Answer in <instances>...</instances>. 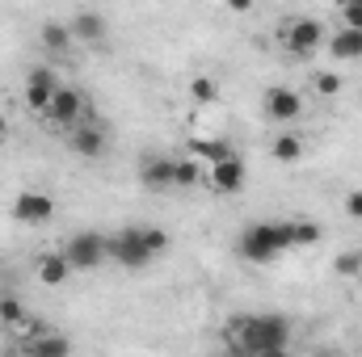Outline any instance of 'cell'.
Returning a JSON list of instances; mask_svg holds the SVG:
<instances>
[{
  "label": "cell",
  "mask_w": 362,
  "mask_h": 357,
  "mask_svg": "<svg viewBox=\"0 0 362 357\" xmlns=\"http://www.w3.org/2000/svg\"><path fill=\"white\" fill-rule=\"evenodd\" d=\"M253 4H266V0H253Z\"/></svg>",
  "instance_id": "cell-30"
},
{
  "label": "cell",
  "mask_w": 362,
  "mask_h": 357,
  "mask_svg": "<svg viewBox=\"0 0 362 357\" xmlns=\"http://www.w3.org/2000/svg\"><path fill=\"white\" fill-rule=\"evenodd\" d=\"M110 240V261L118 269H148L152 261H160L169 253V236L160 227H139V223H127L118 231L105 236Z\"/></svg>",
  "instance_id": "cell-3"
},
{
  "label": "cell",
  "mask_w": 362,
  "mask_h": 357,
  "mask_svg": "<svg viewBox=\"0 0 362 357\" xmlns=\"http://www.w3.org/2000/svg\"><path fill=\"white\" fill-rule=\"evenodd\" d=\"M219 80H215V76H194V80H189V101H194V105H219Z\"/></svg>",
  "instance_id": "cell-20"
},
{
  "label": "cell",
  "mask_w": 362,
  "mask_h": 357,
  "mask_svg": "<svg viewBox=\"0 0 362 357\" xmlns=\"http://www.w3.org/2000/svg\"><path fill=\"white\" fill-rule=\"evenodd\" d=\"M25 349L38 353V357H68L72 353V341H68V337H55V332H38Z\"/></svg>",
  "instance_id": "cell-18"
},
{
  "label": "cell",
  "mask_w": 362,
  "mask_h": 357,
  "mask_svg": "<svg viewBox=\"0 0 362 357\" xmlns=\"http://www.w3.org/2000/svg\"><path fill=\"white\" fill-rule=\"evenodd\" d=\"M198 181H202V169L189 156H181V160L173 156V189H194Z\"/></svg>",
  "instance_id": "cell-22"
},
{
  "label": "cell",
  "mask_w": 362,
  "mask_h": 357,
  "mask_svg": "<svg viewBox=\"0 0 362 357\" xmlns=\"http://www.w3.org/2000/svg\"><path fill=\"white\" fill-rule=\"evenodd\" d=\"M34 273H38L42 286H64L76 269H72V261L64 257V248H55V253H42V257H38V269H34Z\"/></svg>",
  "instance_id": "cell-15"
},
{
  "label": "cell",
  "mask_w": 362,
  "mask_h": 357,
  "mask_svg": "<svg viewBox=\"0 0 362 357\" xmlns=\"http://www.w3.org/2000/svg\"><path fill=\"white\" fill-rule=\"evenodd\" d=\"M325 47H329V55H333L337 63H358V59H362V30L341 25L337 34H329V38H325Z\"/></svg>",
  "instance_id": "cell-13"
},
{
  "label": "cell",
  "mask_w": 362,
  "mask_h": 357,
  "mask_svg": "<svg viewBox=\"0 0 362 357\" xmlns=\"http://www.w3.org/2000/svg\"><path fill=\"white\" fill-rule=\"evenodd\" d=\"M59 85H64V80H59V72H55V68H47V63H38V68H30V72H25V89H21V97H25V105H30L34 114H42V109H47V101L55 97Z\"/></svg>",
  "instance_id": "cell-11"
},
{
  "label": "cell",
  "mask_w": 362,
  "mask_h": 357,
  "mask_svg": "<svg viewBox=\"0 0 362 357\" xmlns=\"http://www.w3.org/2000/svg\"><path fill=\"white\" fill-rule=\"evenodd\" d=\"M325 21H316V17H291L282 30H278V42H282V51L291 55V59H312L320 47H325Z\"/></svg>",
  "instance_id": "cell-5"
},
{
  "label": "cell",
  "mask_w": 362,
  "mask_h": 357,
  "mask_svg": "<svg viewBox=\"0 0 362 357\" xmlns=\"http://www.w3.org/2000/svg\"><path fill=\"white\" fill-rule=\"evenodd\" d=\"M4 135H8V118H4V109H0V143H4Z\"/></svg>",
  "instance_id": "cell-29"
},
{
  "label": "cell",
  "mask_w": 362,
  "mask_h": 357,
  "mask_svg": "<svg viewBox=\"0 0 362 357\" xmlns=\"http://www.w3.org/2000/svg\"><path fill=\"white\" fill-rule=\"evenodd\" d=\"M64 257L72 261V269L89 273V269H101L110 261V240L101 231H76L64 240Z\"/></svg>",
  "instance_id": "cell-6"
},
{
  "label": "cell",
  "mask_w": 362,
  "mask_h": 357,
  "mask_svg": "<svg viewBox=\"0 0 362 357\" xmlns=\"http://www.w3.org/2000/svg\"><path fill=\"white\" fill-rule=\"evenodd\" d=\"M341 25L362 30V4H358V0H341Z\"/></svg>",
  "instance_id": "cell-26"
},
{
  "label": "cell",
  "mask_w": 362,
  "mask_h": 357,
  "mask_svg": "<svg viewBox=\"0 0 362 357\" xmlns=\"http://www.w3.org/2000/svg\"><path fill=\"white\" fill-rule=\"evenodd\" d=\"M358 4H362V0H358Z\"/></svg>",
  "instance_id": "cell-32"
},
{
  "label": "cell",
  "mask_w": 362,
  "mask_h": 357,
  "mask_svg": "<svg viewBox=\"0 0 362 357\" xmlns=\"http://www.w3.org/2000/svg\"><path fill=\"white\" fill-rule=\"evenodd\" d=\"M295 223V248H316L325 240V227L312 223V219H291Z\"/></svg>",
  "instance_id": "cell-23"
},
{
  "label": "cell",
  "mask_w": 362,
  "mask_h": 357,
  "mask_svg": "<svg viewBox=\"0 0 362 357\" xmlns=\"http://www.w3.org/2000/svg\"><path fill=\"white\" fill-rule=\"evenodd\" d=\"M206 185L219 193V198H236L245 185H249V164L240 156H228V160H215L211 173H206Z\"/></svg>",
  "instance_id": "cell-8"
},
{
  "label": "cell",
  "mask_w": 362,
  "mask_h": 357,
  "mask_svg": "<svg viewBox=\"0 0 362 357\" xmlns=\"http://www.w3.org/2000/svg\"><path fill=\"white\" fill-rule=\"evenodd\" d=\"M223 4H228V8H232V13H253V8H257V4H253V0H223Z\"/></svg>",
  "instance_id": "cell-28"
},
{
  "label": "cell",
  "mask_w": 362,
  "mask_h": 357,
  "mask_svg": "<svg viewBox=\"0 0 362 357\" xmlns=\"http://www.w3.org/2000/svg\"><path fill=\"white\" fill-rule=\"evenodd\" d=\"M8 214H13V223H21V227H47V223L55 219V198L42 193V189H21V193L13 198Z\"/></svg>",
  "instance_id": "cell-7"
},
{
  "label": "cell",
  "mask_w": 362,
  "mask_h": 357,
  "mask_svg": "<svg viewBox=\"0 0 362 357\" xmlns=\"http://www.w3.org/2000/svg\"><path fill=\"white\" fill-rule=\"evenodd\" d=\"M286 253H295V223L291 219H257L236 240V257L249 265H274Z\"/></svg>",
  "instance_id": "cell-2"
},
{
  "label": "cell",
  "mask_w": 362,
  "mask_h": 357,
  "mask_svg": "<svg viewBox=\"0 0 362 357\" xmlns=\"http://www.w3.org/2000/svg\"><path fill=\"white\" fill-rule=\"evenodd\" d=\"M68 25H72V38H76L81 47H97V42H105V34H110L105 17H101V13H93V8H81Z\"/></svg>",
  "instance_id": "cell-14"
},
{
  "label": "cell",
  "mask_w": 362,
  "mask_h": 357,
  "mask_svg": "<svg viewBox=\"0 0 362 357\" xmlns=\"http://www.w3.org/2000/svg\"><path fill=\"white\" fill-rule=\"evenodd\" d=\"M270 156L278 164H299L303 160V139L295 135V131H278L270 143Z\"/></svg>",
  "instance_id": "cell-17"
},
{
  "label": "cell",
  "mask_w": 362,
  "mask_h": 357,
  "mask_svg": "<svg viewBox=\"0 0 362 357\" xmlns=\"http://www.w3.org/2000/svg\"><path fill=\"white\" fill-rule=\"evenodd\" d=\"M0 324L4 328H25L30 324V315H25V307H21L17 294H0Z\"/></svg>",
  "instance_id": "cell-21"
},
{
  "label": "cell",
  "mask_w": 362,
  "mask_h": 357,
  "mask_svg": "<svg viewBox=\"0 0 362 357\" xmlns=\"http://www.w3.org/2000/svg\"><path fill=\"white\" fill-rule=\"evenodd\" d=\"M346 214L350 219H362V189H350L346 193Z\"/></svg>",
  "instance_id": "cell-27"
},
{
  "label": "cell",
  "mask_w": 362,
  "mask_h": 357,
  "mask_svg": "<svg viewBox=\"0 0 362 357\" xmlns=\"http://www.w3.org/2000/svg\"><path fill=\"white\" fill-rule=\"evenodd\" d=\"M38 42L47 47V55H68L76 38H72V25H68V21H42Z\"/></svg>",
  "instance_id": "cell-16"
},
{
  "label": "cell",
  "mask_w": 362,
  "mask_h": 357,
  "mask_svg": "<svg viewBox=\"0 0 362 357\" xmlns=\"http://www.w3.org/2000/svg\"><path fill=\"white\" fill-rule=\"evenodd\" d=\"M312 89H316V97H337V92L346 89V80L337 72H316L312 76Z\"/></svg>",
  "instance_id": "cell-25"
},
{
  "label": "cell",
  "mask_w": 362,
  "mask_h": 357,
  "mask_svg": "<svg viewBox=\"0 0 362 357\" xmlns=\"http://www.w3.org/2000/svg\"><path fill=\"white\" fill-rule=\"evenodd\" d=\"M262 109H266L270 122L286 126V122H299V114H303V97H299V89H291V85H270V89H266V101H262Z\"/></svg>",
  "instance_id": "cell-10"
},
{
  "label": "cell",
  "mask_w": 362,
  "mask_h": 357,
  "mask_svg": "<svg viewBox=\"0 0 362 357\" xmlns=\"http://www.w3.org/2000/svg\"><path fill=\"white\" fill-rule=\"evenodd\" d=\"M38 118H42L51 131H72V126H81V122L89 118V97H85V89H76V85H59Z\"/></svg>",
  "instance_id": "cell-4"
},
{
  "label": "cell",
  "mask_w": 362,
  "mask_h": 357,
  "mask_svg": "<svg viewBox=\"0 0 362 357\" xmlns=\"http://www.w3.org/2000/svg\"><path fill=\"white\" fill-rule=\"evenodd\" d=\"M223 345L240 357H270L291 345V320L274 311H240L223 324Z\"/></svg>",
  "instance_id": "cell-1"
},
{
  "label": "cell",
  "mask_w": 362,
  "mask_h": 357,
  "mask_svg": "<svg viewBox=\"0 0 362 357\" xmlns=\"http://www.w3.org/2000/svg\"><path fill=\"white\" fill-rule=\"evenodd\" d=\"M0 328H4V324H0Z\"/></svg>",
  "instance_id": "cell-31"
},
{
  "label": "cell",
  "mask_w": 362,
  "mask_h": 357,
  "mask_svg": "<svg viewBox=\"0 0 362 357\" xmlns=\"http://www.w3.org/2000/svg\"><path fill=\"white\" fill-rule=\"evenodd\" d=\"M68 147H72L81 160H101V156H105V131H101L93 118H85L81 126L68 131Z\"/></svg>",
  "instance_id": "cell-12"
},
{
  "label": "cell",
  "mask_w": 362,
  "mask_h": 357,
  "mask_svg": "<svg viewBox=\"0 0 362 357\" xmlns=\"http://www.w3.org/2000/svg\"><path fill=\"white\" fill-rule=\"evenodd\" d=\"M189 152H194V156H202L206 164H215V160H228V156H236V147H232L228 139H194V143H189Z\"/></svg>",
  "instance_id": "cell-19"
},
{
  "label": "cell",
  "mask_w": 362,
  "mask_h": 357,
  "mask_svg": "<svg viewBox=\"0 0 362 357\" xmlns=\"http://www.w3.org/2000/svg\"><path fill=\"white\" fill-rule=\"evenodd\" d=\"M135 177H139V185H144L148 193H173V156L144 152V156H139Z\"/></svg>",
  "instance_id": "cell-9"
},
{
  "label": "cell",
  "mask_w": 362,
  "mask_h": 357,
  "mask_svg": "<svg viewBox=\"0 0 362 357\" xmlns=\"http://www.w3.org/2000/svg\"><path fill=\"white\" fill-rule=\"evenodd\" d=\"M333 273L337 277H362V248H346L333 257Z\"/></svg>",
  "instance_id": "cell-24"
}]
</instances>
